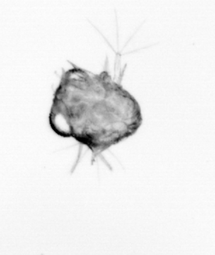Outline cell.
Wrapping results in <instances>:
<instances>
[{
    "label": "cell",
    "mask_w": 215,
    "mask_h": 255,
    "mask_svg": "<svg viewBox=\"0 0 215 255\" xmlns=\"http://www.w3.org/2000/svg\"><path fill=\"white\" fill-rule=\"evenodd\" d=\"M142 123L139 103L108 72L77 66L63 73L49 115L56 135L74 138L93 157L135 134Z\"/></svg>",
    "instance_id": "obj_1"
}]
</instances>
